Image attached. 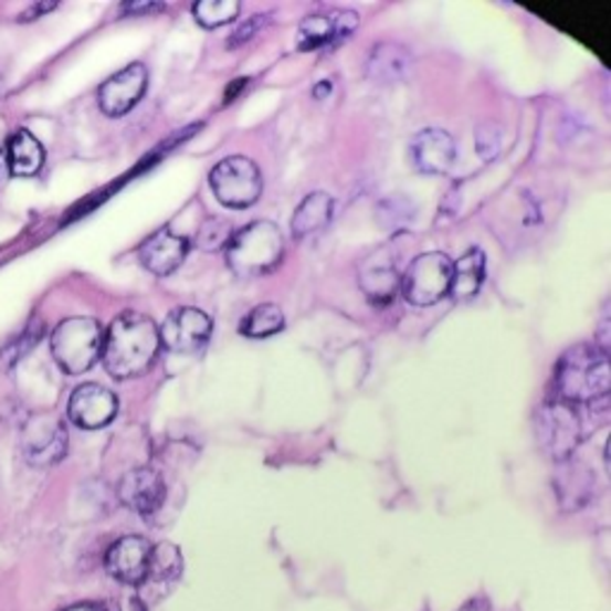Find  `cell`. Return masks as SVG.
<instances>
[{"mask_svg": "<svg viewBox=\"0 0 611 611\" xmlns=\"http://www.w3.org/2000/svg\"><path fill=\"white\" fill-rule=\"evenodd\" d=\"M359 285H361V292L368 296L370 304L387 306L394 299L399 287H401V273L397 267L394 251L390 246L372 251L370 256L361 263Z\"/></svg>", "mask_w": 611, "mask_h": 611, "instance_id": "30bf717a", "label": "cell"}, {"mask_svg": "<svg viewBox=\"0 0 611 611\" xmlns=\"http://www.w3.org/2000/svg\"><path fill=\"white\" fill-rule=\"evenodd\" d=\"M162 10L160 3H127L125 6V12H131V14H141V12H158Z\"/></svg>", "mask_w": 611, "mask_h": 611, "instance_id": "1f68e13d", "label": "cell"}, {"mask_svg": "<svg viewBox=\"0 0 611 611\" xmlns=\"http://www.w3.org/2000/svg\"><path fill=\"white\" fill-rule=\"evenodd\" d=\"M67 413L72 423H77L84 430L106 428L117 415V397L108 387L86 382L72 392Z\"/></svg>", "mask_w": 611, "mask_h": 611, "instance_id": "4fadbf2b", "label": "cell"}, {"mask_svg": "<svg viewBox=\"0 0 611 611\" xmlns=\"http://www.w3.org/2000/svg\"><path fill=\"white\" fill-rule=\"evenodd\" d=\"M452 261L440 251L413 259L401 277V294L411 306H432L442 302L452 287Z\"/></svg>", "mask_w": 611, "mask_h": 611, "instance_id": "5b68a950", "label": "cell"}, {"mask_svg": "<svg viewBox=\"0 0 611 611\" xmlns=\"http://www.w3.org/2000/svg\"><path fill=\"white\" fill-rule=\"evenodd\" d=\"M228 265L240 277H259L271 273L285 256V236L275 222L256 220L234 232L228 244Z\"/></svg>", "mask_w": 611, "mask_h": 611, "instance_id": "3957f363", "label": "cell"}, {"mask_svg": "<svg viewBox=\"0 0 611 611\" xmlns=\"http://www.w3.org/2000/svg\"><path fill=\"white\" fill-rule=\"evenodd\" d=\"M411 158L423 175H444L456 160V144L444 129H423L411 141Z\"/></svg>", "mask_w": 611, "mask_h": 611, "instance_id": "2e32d148", "label": "cell"}, {"mask_svg": "<svg viewBox=\"0 0 611 611\" xmlns=\"http://www.w3.org/2000/svg\"><path fill=\"white\" fill-rule=\"evenodd\" d=\"M208 182H211L215 199L228 208H249L259 201L263 191L259 166L244 156L220 160Z\"/></svg>", "mask_w": 611, "mask_h": 611, "instance_id": "8992f818", "label": "cell"}, {"mask_svg": "<svg viewBox=\"0 0 611 611\" xmlns=\"http://www.w3.org/2000/svg\"><path fill=\"white\" fill-rule=\"evenodd\" d=\"M148 84V72L141 63H134L103 82L98 88V106L110 117H123L141 101Z\"/></svg>", "mask_w": 611, "mask_h": 611, "instance_id": "7c38bea8", "label": "cell"}, {"mask_svg": "<svg viewBox=\"0 0 611 611\" xmlns=\"http://www.w3.org/2000/svg\"><path fill=\"white\" fill-rule=\"evenodd\" d=\"M232 225L225 218H208L203 225L199 228L197 240H193V246L201 251H220L228 249V244L232 242Z\"/></svg>", "mask_w": 611, "mask_h": 611, "instance_id": "484cf974", "label": "cell"}, {"mask_svg": "<svg viewBox=\"0 0 611 611\" xmlns=\"http://www.w3.org/2000/svg\"><path fill=\"white\" fill-rule=\"evenodd\" d=\"M41 335H43V323L41 320L29 323L27 330L22 333V337L10 341V345L3 351H0V364H3V368H12L27 351H32L36 341L41 339Z\"/></svg>", "mask_w": 611, "mask_h": 611, "instance_id": "4316f807", "label": "cell"}, {"mask_svg": "<svg viewBox=\"0 0 611 611\" xmlns=\"http://www.w3.org/2000/svg\"><path fill=\"white\" fill-rule=\"evenodd\" d=\"M53 8H55V3H46V6H34L32 10H29V12H24V14H22V22L34 20V18H39V14H43V12H49V10H53Z\"/></svg>", "mask_w": 611, "mask_h": 611, "instance_id": "d6a6232c", "label": "cell"}, {"mask_svg": "<svg viewBox=\"0 0 611 611\" xmlns=\"http://www.w3.org/2000/svg\"><path fill=\"white\" fill-rule=\"evenodd\" d=\"M282 327H285V316H282L280 306L261 304L242 320L240 330H242V335H246L251 339H263V337L277 335Z\"/></svg>", "mask_w": 611, "mask_h": 611, "instance_id": "603a6c76", "label": "cell"}, {"mask_svg": "<svg viewBox=\"0 0 611 611\" xmlns=\"http://www.w3.org/2000/svg\"><path fill=\"white\" fill-rule=\"evenodd\" d=\"M557 399L566 404H590L611 390L609 356L598 345H578L561 356L555 372Z\"/></svg>", "mask_w": 611, "mask_h": 611, "instance_id": "7a4b0ae2", "label": "cell"}, {"mask_svg": "<svg viewBox=\"0 0 611 611\" xmlns=\"http://www.w3.org/2000/svg\"><path fill=\"white\" fill-rule=\"evenodd\" d=\"M485 280V256L481 249H471L452 265V287L450 294L456 302H468L481 292Z\"/></svg>", "mask_w": 611, "mask_h": 611, "instance_id": "44dd1931", "label": "cell"}, {"mask_svg": "<svg viewBox=\"0 0 611 611\" xmlns=\"http://www.w3.org/2000/svg\"><path fill=\"white\" fill-rule=\"evenodd\" d=\"M187 251H189V242L185 236L175 234L170 228H162L141 244L139 261L148 273L166 277V275H172L177 267L185 263Z\"/></svg>", "mask_w": 611, "mask_h": 611, "instance_id": "9a60e30c", "label": "cell"}, {"mask_svg": "<svg viewBox=\"0 0 611 611\" xmlns=\"http://www.w3.org/2000/svg\"><path fill=\"white\" fill-rule=\"evenodd\" d=\"M265 14H256V18H251L246 24H242L240 29H236V32L232 34V39L228 41V49H236V46H242V43H246L249 39L256 36L259 29L265 24Z\"/></svg>", "mask_w": 611, "mask_h": 611, "instance_id": "f546056e", "label": "cell"}, {"mask_svg": "<svg viewBox=\"0 0 611 611\" xmlns=\"http://www.w3.org/2000/svg\"><path fill=\"white\" fill-rule=\"evenodd\" d=\"M333 197L325 191H313L299 203V208L294 211L292 218V234L296 240H304L308 234H316L323 228H327V222L333 220Z\"/></svg>", "mask_w": 611, "mask_h": 611, "instance_id": "d6986e66", "label": "cell"}, {"mask_svg": "<svg viewBox=\"0 0 611 611\" xmlns=\"http://www.w3.org/2000/svg\"><path fill=\"white\" fill-rule=\"evenodd\" d=\"M475 148H478L483 160L499 156V127L495 123H483L475 129Z\"/></svg>", "mask_w": 611, "mask_h": 611, "instance_id": "f1b7e54d", "label": "cell"}, {"mask_svg": "<svg viewBox=\"0 0 611 611\" xmlns=\"http://www.w3.org/2000/svg\"><path fill=\"white\" fill-rule=\"evenodd\" d=\"M561 471L557 475V492L563 509H580L592 495V475L583 466H571L569 461H561Z\"/></svg>", "mask_w": 611, "mask_h": 611, "instance_id": "7402d4cb", "label": "cell"}, {"mask_svg": "<svg viewBox=\"0 0 611 611\" xmlns=\"http://www.w3.org/2000/svg\"><path fill=\"white\" fill-rule=\"evenodd\" d=\"M535 430L542 450L555 461H569L580 442V419L571 404L561 399H551L540 407L538 419H535Z\"/></svg>", "mask_w": 611, "mask_h": 611, "instance_id": "52a82bcc", "label": "cell"}, {"mask_svg": "<svg viewBox=\"0 0 611 611\" xmlns=\"http://www.w3.org/2000/svg\"><path fill=\"white\" fill-rule=\"evenodd\" d=\"M117 495L131 512L148 516L158 512L160 504L166 502V483L154 468H134L117 485Z\"/></svg>", "mask_w": 611, "mask_h": 611, "instance_id": "5bb4252c", "label": "cell"}, {"mask_svg": "<svg viewBox=\"0 0 611 611\" xmlns=\"http://www.w3.org/2000/svg\"><path fill=\"white\" fill-rule=\"evenodd\" d=\"M182 573V555L180 549L170 542H160L154 547L151 555V571H148V580H158V583H172V580Z\"/></svg>", "mask_w": 611, "mask_h": 611, "instance_id": "cb8c5ba5", "label": "cell"}, {"mask_svg": "<svg viewBox=\"0 0 611 611\" xmlns=\"http://www.w3.org/2000/svg\"><path fill=\"white\" fill-rule=\"evenodd\" d=\"M103 339H106V333L98 320L67 318L55 327L51 337L53 359L70 376H82L101 359Z\"/></svg>", "mask_w": 611, "mask_h": 611, "instance_id": "277c9868", "label": "cell"}, {"mask_svg": "<svg viewBox=\"0 0 611 611\" xmlns=\"http://www.w3.org/2000/svg\"><path fill=\"white\" fill-rule=\"evenodd\" d=\"M356 27H359V14L351 10L333 14H313V18H306L302 22L296 39H299L302 51H313L335 39H347Z\"/></svg>", "mask_w": 611, "mask_h": 611, "instance_id": "e0dca14e", "label": "cell"}, {"mask_svg": "<svg viewBox=\"0 0 611 611\" xmlns=\"http://www.w3.org/2000/svg\"><path fill=\"white\" fill-rule=\"evenodd\" d=\"M413 57L411 53L401 46V43H378L368 57V74L370 80L380 84H394L407 80L411 74Z\"/></svg>", "mask_w": 611, "mask_h": 611, "instance_id": "ac0fdd59", "label": "cell"}, {"mask_svg": "<svg viewBox=\"0 0 611 611\" xmlns=\"http://www.w3.org/2000/svg\"><path fill=\"white\" fill-rule=\"evenodd\" d=\"M67 452V430L57 415H34L22 430V454L32 466L49 468Z\"/></svg>", "mask_w": 611, "mask_h": 611, "instance_id": "ba28073f", "label": "cell"}, {"mask_svg": "<svg viewBox=\"0 0 611 611\" xmlns=\"http://www.w3.org/2000/svg\"><path fill=\"white\" fill-rule=\"evenodd\" d=\"M160 345H166L175 354L199 351L213 333V320L203 310L182 306L175 308L170 316L158 327Z\"/></svg>", "mask_w": 611, "mask_h": 611, "instance_id": "9c48e42d", "label": "cell"}, {"mask_svg": "<svg viewBox=\"0 0 611 611\" xmlns=\"http://www.w3.org/2000/svg\"><path fill=\"white\" fill-rule=\"evenodd\" d=\"M43 160H46V154H43V146L32 131L20 129L12 134L8 141V162L14 177L39 175V170L43 168Z\"/></svg>", "mask_w": 611, "mask_h": 611, "instance_id": "ffe728a7", "label": "cell"}, {"mask_svg": "<svg viewBox=\"0 0 611 611\" xmlns=\"http://www.w3.org/2000/svg\"><path fill=\"white\" fill-rule=\"evenodd\" d=\"M63 611H120V607H117V602H113V600H101V602L74 604V607L63 609Z\"/></svg>", "mask_w": 611, "mask_h": 611, "instance_id": "4dcf8cb0", "label": "cell"}, {"mask_svg": "<svg viewBox=\"0 0 611 611\" xmlns=\"http://www.w3.org/2000/svg\"><path fill=\"white\" fill-rule=\"evenodd\" d=\"M413 218V206L407 199H387L378 206V220L382 225H390L394 230H404Z\"/></svg>", "mask_w": 611, "mask_h": 611, "instance_id": "83f0119b", "label": "cell"}, {"mask_svg": "<svg viewBox=\"0 0 611 611\" xmlns=\"http://www.w3.org/2000/svg\"><path fill=\"white\" fill-rule=\"evenodd\" d=\"M158 325L144 313L117 316L103 339V364L115 380H131L154 368L160 351Z\"/></svg>", "mask_w": 611, "mask_h": 611, "instance_id": "6da1fadb", "label": "cell"}, {"mask_svg": "<svg viewBox=\"0 0 611 611\" xmlns=\"http://www.w3.org/2000/svg\"><path fill=\"white\" fill-rule=\"evenodd\" d=\"M154 545L139 535H127L117 540L106 555L108 573L125 586H144L151 571Z\"/></svg>", "mask_w": 611, "mask_h": 611, "instance_id": "8fae6325", "label": "cell"}, {"mask_svg": "<svg viewBox=\"0 0 611 611\" xmlns=\"http://www.w3.org/2000/svg\"><path fill=\"white\" fill-rule=\"evenodd\" d=\"M242 6L236 0H203V3L193 6V18L206 29H218L222 24H230L236 20Z\"/></svg>", "mask_w": 611, "mask_h": 611, "instance_id": "d4e9b609", "label": "cell"}]
</instances>
